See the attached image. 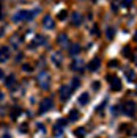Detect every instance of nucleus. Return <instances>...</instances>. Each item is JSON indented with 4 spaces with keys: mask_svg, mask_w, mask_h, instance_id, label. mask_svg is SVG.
<instances>
[{
    "mask_svg": "<svg viewBox=\"0 0 137 138\" xmlns=\"http://www.w3.org/2000/svg\"><path fill=\"white\" fill-rule=\"evenodd\" d=\"M13 22H22V21H32L33 19V13L25 11V10H19L17 13L13 14Z\"/></svg>",
    "mask_w": 137,
    "mask_h": 138,
    "instance_id": "f257e3e1",
    "label": "nucleus"
},
{
    "mask_svg": "<svg viewBox=\"0 0 137 138\" xmlns=\"http://www.w3.org/2000/svg\"><path fill=\"white\" fill-rule=\"evenodd\" d=\"M38 85L43 89H49V86H51V75H49L47 71H41L38 74Z\"/></svg>",
    "mask_w": 137,
    "mask_h": 138,
    "instance_id": "f03ea898",
    "label": "nucleus"
},
{
    "mask_svg": "<svg viewBox=\"0 0 137 138\" xmlns=\"http://www.w3.org/2000/svg\"><path fill=\"white\" fill-rule=\"evenodd\" d=\"M54 107V100L51 99V97H46V99H43V102H41V107H40V113L43 115V113H46V112H49V110Z\"/></svg>",
    "mask_w": 137,
    "mask_h": 138,
    "instance_id": "7ed1b4c3",
    "label": "nucleus"
},
{
    "mask_svg": "<svg viewBox=\"0 0 137 138\" xmlns=\"http://www.w3.org/2000/svg\"><path fill=\"white\" fill-rule=\"evenodd\" d=\"M107 79L112 80V82H110L112 91H120V89H121V80H120V79H117V77H114V75H109Z\"/></svg>",
    "mask_w": 137,
    "mask_h": 138,
    "instance_id": "20e7f679",
    "label": "nucleus"
},
{
    "mask_svg": "<svg viewBox=\"0 0 137 138\" xmlns=\"http://www.w3.org/2000/svg\"><path fill=\"white\" fill-rule=\"evenodd\" d=\"M71 88L68 86V85H63L61 88H60V99L61 100H66V99H69V96H71Z\"/></svg>",
    "mask_w": 137,
    "mask_h": 138,
    "instance_id": "39448f33",
    "label": "nucleus"
},
{
    "mask_svg": "<svg viewBox=\"0 0 137 138\" xmlns=\"http://www.w3.org/2000/svg\"><path fill=\"white\" fill-rule=\"evenodd\" d=\"M123 110H124V113H126L128 116L134 118V113H135V104H134V102H126Z\"/></svg>",
    "mask_w": 137,
    "mask_h": 138,
    "instance_id": "423d86ee",
    "label": "nucleus"
},
{
    "mask_svg": "<svg viewBox=\"0 0 137 138\" xmlns=\"http://www.w3.org/2000/svg\"><path fill=\"white\" fill-rule=\"evenodd\" d=\"M43 27L44 28H47V30H52L54 27H55V22H54V19L51 16H44V19H43Z\"/></svg>",
    "mask_w": 137,
    "mask_h": 138,
    "instance_id": "0eeeda50",
    "label": "nucleus"
},
{
    "mask_svg": "<svg viewBox=\"0 0 137 138\" xmlns=\"http://www.w3.org/2000/svg\"><path fill=\"white\" fill-rule=\"evenodd\" d=\"M57 42L61 45V47H68V44H69L68 35H66V33H60V35L57 36Z\"/></svg>",
    "mask_w": 137,
    "mask_h": 138,
    "instance_id": "6e6552de",
    "label": "nucleus"
},
{
    "mask_svg": "<svg viewBox=\"0 0 137 138\" xmlns=\"http://www.w3.org/2000/svg\"><path fill=\"white\" fill-rule=\"evenodd\" d=\"M99 68H101V60H99V58H93V60L90 61V64H88V69H90L91 72L98 71Z\"/></svg>",
    "mask_w": 137,
    "mask_h": 138,
    "instance_id": "1a4fd4ad",
    "label": "nucleus"
},
{
    "mask_svg": "<svg viewBox=\"0 0 137 138\" xmlns=\"http://www.w3.org/2000/svg\"><path fill=\"white\" fill-rule=\"evenodd\" d=\"M52 63L55 64V66H61V63H63V55H61V52L52 53Z\"/></svg>",
    "mask_w": 137,
    "mask_h": 138,
    "instance_id": "9d476101",
    "label": "nucleus"
},
{
    "mask_svg": "<svg viewBox=\"0 0 137 138\" xmlns=\"http://www.w3.org/2000/svg\"><path fill=\"white\" fill-rule=\"evenodd\" d=\"M8 58H10V49L3 45V47H0V63L6 61Z\"/></svg>",
    "mask_w": 137,
    "mask_h": 138,
    "instance_id": "9b49d317",
    "label": "nucleus"
},
{
    "mask_svg": "<svg viewBox=\"0 0 137 138\" xmlns=\"http://www.w3.org/2000/svg\"><path fill=\"white\" fill-rule=\"evenodd\" d=\"M14 83H16V75L14 74H10L6 79H5V85H6V88H14Z\"/></svg>",
    "mask_w": 137,
    "mask_h": 138,
    "instance_id": "f8f14e48",
    "label": "nucleus"
},
{
    "mask_svg": "<svg viewBox=\"0 0 137 138\" xmlns=\"http://www.w3.org/2000/svg\"><path fill=\"white\" fill-rule=\"evenodd\" d=\"M71 17H72V19H71L72 25H76V27H77V25L82 24V14H80V13H77V11H76V13H72Z\"/></svg>",
    "mask_w": 137,
    "mask_h": 138,
    "instance_id": "ddd939ff",
    "label": "nucleus"
},
{
    "mask_svg": "<svg viewBox=\"0 0 137 138\" xmlns=\"http://www.w3.org/2000/svg\"><path fill=\"white\" fill-rule=\"evenodd\" d=\"M90 102V94L88 93H82L79 97V105H87Z\"/></svg>",
    "mask_w": 137,
    "mask_h": 138,
    "instance_id": "4468645a",
    "label": "nucleus"
},
{
    "mask_svg": "<svg viewBox=\"0 0 137 138\" xmlns=\"http://www.w3.org/2000/svg\"><path fill=\"white\" fill-rule=\"evenodd\" d=\"M77 53H80V44H72L69 47V55L71 57H76Z\"/></svg>",
    "mask_w": 137,
    "mask_h": 138,
    "instance_id": "2eb2a0df",
    "label": "nucleus"
},
{
    "mask_svg": "<svg viewBox=\"0 0 137 138\" xmlns=\"http://www.w3.org/2000/svg\"><path fill=\"white\" fill-rule=\"evenodd\" d=\"M35 44H36V45H47V38H46V36L38 35V36H36V41H35Z\"/></svg>",
    "mask_w": 137,
    "mask_h": 138,
    "instance_id": "dca6fc26",
    "label": "nucleus"
},
{
    "mask_svg": "<svg viewBox=\"0 0 137 138\" xmlns=\"http://www.w3.org/2000/svg\"><path fill=\"white\" fill-rule=\"evenodd\" d=\"M19 42H21V38H19V36H17V35H14L13 38H11V45L17 49V47H19Z\"/></svg>",
    "mask_w": 137,
    "mask_h": 138,
    "instance_id": "f3484780",
    "label": "nucleus"
},
{
    "mask_svg": "<svg viewBox=\"0 0 137 138\" xmlns=\"http://www.w3.org/2000/svg\"><path fill=\"white\" fill-rule=\"evenodd\" d=\"M74 71H82V60H76L74 63H72V66H71Z\"/></svg>",
    "mask_w": 137,
    "mask_h": 138,
    "instance_id": "a211bd4d",
    "label": "nucleus"
},
{
    "mask_svg": "<svg viewBox=\"0 0 137 138\" xmlns=\"http://www.w3.org/2000/svg\"><path fill=\"white\" fill-rule=\"evenodd\" d=\"M106 36H107V39H114V36H115V28H107L106 30Z\"/></svg>",
    "mask_w": 137,
    "mask_h": 138,
    "instance_id": "6ab92c4d",
    "label": "nucleus"
},
{
    "mask_svg": "<svg viewBox=\"0 0 137 138\" xmlns=\"http://www.w3.org/2000/svg\"><path fill=\"white\" fill-rule=\"evenodd\" d=\"M77 119H79V112L77 110H72L69 113V121H77Z\"/></svg>",
    "mask_w": 137,
    "mask_h": 138,
    "instance_id": "aec40b11",
    "label": "nucleus"
},
{
    "mask_svg": "<svg viewBox=\"0 0 137 138\" xmlns=\"http://www.w3.org/2000/svg\"><path fill=\"white\" fill-rule=\"evenodd\" d=\"M19 113H21V108L19 107H14L13 112H11V119H16L17 116H19Z\"/></svg>",
    "mask_w": 137,
    "mask_h": 138,
    "instance_id": "412c9836",
    "label": "nucleus"
},
{
    "mask_svg": "<svg viewBox=\"0 0 137 138\" xmlns=\"http://www.w3.org/2000/svg\"><path fill=\"white\" fill-rule=\"evenodd\" d=\"M79 85H80V80L76 77V79H72V83H71V86H69V88H71V89H76Z\"/></svg>",
    "mask_w": 137,
    "mask_h": 138,
    "instance_id": "4be33fe9",
    "label": "nucleus"
},
{
    "mask_svg": "<svg viewBox=\"0 0 137 138\" xmlns=\"http://www.w3.org/2000/svg\"><path fill=\"white\" fill-rule=\"evenodd\" d=\"M61 132H63V129H61L60 126H55V127H54V133H55L57 136H60V135H61Z\"/></svg>",
    "mask_w": 137,
    "mask_h": 138,
    "instance_id": "5701e85b",
    "label": "nucleus"
},
{
    "mask_svg": "<svg viewBox=\"0 0 137 138\" xmlns=\"http://www.w3.org/2000/svg\"><path fill=\"white\" fill-rule=\"evenodd\" d=\"M22 71H24V72H32L33 68L30 66V64H24V66H22Z\"/></svg>",
    "mask_w": 137,
    "mask_h": 138,
    "instance_id": "b1692460",
    "label": "nucleus"
},
{
    "mask_svg": "<svg viewBox=\"0 0 137 138\" xmlns=\"http://www.w3.org/2000/svg\"><path fill=\"white\" fill-rule=\"evenodd\" d=\"M91 35L99 36V28H98V25H93V28H91Z\"/></svg>",
    "mask_w": 137,
    "mask_h": 138,
    "instance_id": "393cba45",
    "label": "nucleus"
},
{
    "mask_svg": "<svg viewBox=\"0 0 137 138\" xmlns=\"http://www.w3.org/2000/svg\"><path fill=\"white\" fill-rule=\"evenodd\" d=\"M5 28H6L5 22H0V36H3V32H5Z\"/></svg>",
    "mask_w": 137,
    "mask_h": 138,
    "instance_id": "a878e982",
    "label": "nucleus"
},
{
    "mask_svg": "<svg viewBox=\"0 0 137 138\" xmlns=\"http://www.w3.org/2000/svg\"><path fill=\"white\" fill-rule=\"evenodd\" d=\"M126 75H128V79H129V80H134V72H132V71H128Z\"/></svg>",
    "mask_w": 137,
    "mask_h": 138,
    "instance_id": "bb28decb",
    "label": "nucleus"
},
{
    "mask_svg": "<svg viewBox=\"0 0 137 138\" xmlns=\"http://www.w3.org/2000/svg\"><path fill=\"white\" fill-rule=\"evenodd\" d=\"M131 5H132V0H123V6L128 8V6H131Z\"/></svg>",
    "mask_w": 137,
    "mask_h": 138,
    "instance_id": "cd10ccee",
    "label": "nucleus"
},
{
    "mask_svg": "<svg viewBox=\"0 0 137 138\" xmlns=\"http://www.w3.org/2000/svg\"><path fill=\"white\" fill-rule=\"evenodd\" d=\"M65 17H66V11H61V13L58 14V19H61V21L65 19Z\"/></svg>",
    "mask_w": 137,
    "mask_h": 138,
    "instance_id": "c85d7f7f",
    "label": "nucleus"
},
{
    "mask_svg": "<svg viewBox=\"0 0 137 138\" xmlns=\"http://www.w3.org/2000/svg\"><path fill=\"white\" fill-rule=\"evenodd\" d=\"M76 135H77V136H82V135H84V129H77V130H76Z\"/></svg>",
    "mask_w": 137,
    "mask_h": 138,
    "instance_id": "c756f323",
    "label": "nucleus"
},
{
    "mask_svg": "<svg viewBox=\"0 0 137 138\" xmlns=\"http://www.w3.org/2000/svg\"><path fill=\"white\" fill-rule=\"evenodd\" d=\"M22 58H24V55H22V53L16 55V61H19V63H21V61H22Z\"/></svg>",
    "mask_w": 137,
    "mask_h": 138,
    "instance_id": "7c9ffc66",
    "label": "nucleus"
},
{
    "mask_svg": "<svg viewBox=\"0 0 137 138\" xmlns=\"http://www.w3.org/2000/svg\"><path fill=\"white\" fill-rule=\"evenodd\" d=\"M91 86H93V89H99V82H95Z\"/></svg>",
    "mask_w": 137,
    "mask_h": 138,
    "instance_id": "2f4dec72",
    "label": "nucleus"
},
{
    "mask_svg": "<svg viewBox=\"0 0 137 138\" xmlns=\"http://www.w3.org/2000/svg\"><path fill=\"white\" fill-rule=\"evenodd\" d=\"M21 130H22V133H25V130H27V124H22V126H21Z\"/></svg>",
    "mask_w": 137,
    "mask_h": 138,
    "instance_id": "473e14b6",
    "label": "nucleus"
},
{
    "mask_svg": "<svg viewBox=\"0 0 137 138\" xmlns=\"http://www.w3.org/2000/svg\"><path fill=\"white\" fill-rule=\"evenodd\" d=\"M2 77H3V71H2V69H0V79H2Z\"/></svg>",
    "mask_w": 137,
    "mask_h": 138,
    "instance_id": "72a5a7b5",
    "label": "nucleus"
},
{
    "mask_svg": "<svg viewBox=\"0 0 137 138\" xmlns=\"http://www.w3.org/2000/svg\"><path fill=\"white\" fill-rule=\"evenodd\" d=\"M3 99V94H2V91H0V100H2Z\"/></svg>",
    "mask_w": 137,
    "mask_h": 138,
    "instance_id": "f704fd0d",
    "label": "nucleus"
},
{
    "mask_svg": "<svg viewBox=\"0 0 137 138\" xmlns=\"http://www.w3.org/2000/svg\"><path fill=\"white\" fill-rule=\"evenodd\" d=\"M3 138H11V136H10V135H5V136H3Z\"/></svg>",
    "mask_w": 137,
    "mask_h": 138,
    "instance_id": "c9c22d12",
    "label": "nucleus"
},
{
    "mask_svg": "<svg viewBox=\"0 0 137 138\" xmlns=\"http://www.w3.org/2000/svg\"><path fill=\"white\" fill-rule=\"evenodd\" d=\"M19 2H22V0H19Z\"/></svg>",
    "mask_w": 137,
    "mask_h": 138,
    "instance_id": "e433bc0d",
    "label": "nucleus"
},
{
    "mask_svg": "<svg viewBox=\"0 0 137 138\" xmlns=\"http://www.w3.org/2000/svg\"><path fill=\"white\" fill-rule=\"evenodd\" d=\"M93 2H96V0H93Z\"/></svg>",
    "mask_w": 137,
    "mask_h": 138,
    "instance_id": "4c0bfd02",
    "label": "nucleus"
}]
</instances>
